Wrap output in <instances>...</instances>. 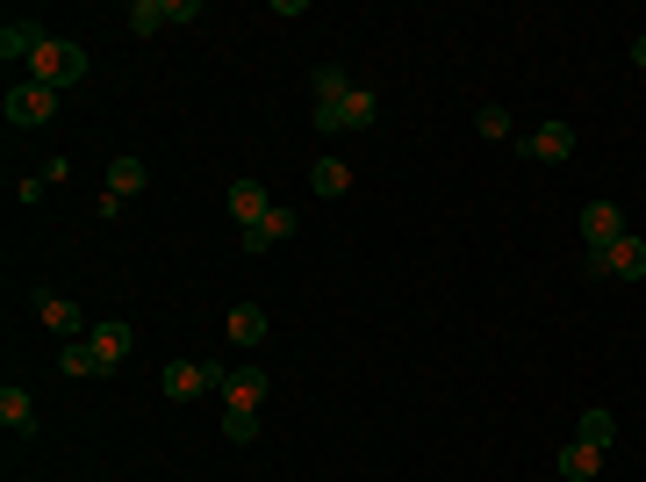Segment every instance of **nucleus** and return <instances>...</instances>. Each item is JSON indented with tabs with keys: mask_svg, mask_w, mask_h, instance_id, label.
<instances>
[{
	"mask_svg": "<svg viewBox=\"0 0 646 482\" xmlns=\"http://www.w3.org/2000/svg\"><path fill=\"white\" fill-rule=\"evenodd\" d=\"M561 475L567 482H596V475H604V446H561Z\"/></svg>",
	"mask_w": 646,
	"mask_h": 482,
	"instance_id": "nucleus-16",
	"label": "nucleus"
},
{
	"mask_svg": "<svg viewBox=\"0 0 646 482\" xmlns=\"http://www.w3.org/2000/svg\"><path fill=\"white\" fill-rule=\"evenodd\" d=\"M610 432H618V425H610V411H582V432H575V440L582 446H610Z\"/></svg>",
	"mask_w": 646,
	"mask_h": 482,
	"instance_id": "nucleus-22",
	"label": "nucleus"
},
{
	"mask_svg": "<svg viewBox=\"0 0 646 482\" xmlns=\"http://www.w3.org/2000/svg\"><path fill=\"white\" fill-rule=\"evenodd\" d=\"M266 217H273V194L259 188V180H238V188H230V223L252 231V223H266Z\"/></svg>",
	"mask_w": 646,
	"mask_h": 482,
	"instance_id": "nucleus-9",
	"label": "nucleus"
},
{
	"mask_svg": "<svg viewBox=\"0 0 646 482\" xmlns=\"http://www.w3.org/2000/svg\"><path fill=\"white\" fill-rule=\"evenodd\" d=\"M310 188H316V194H331V202H337V194L352 188V165H345V159H316V165H310Z\"/></svg>",
	"mask_w": 646,
	"mask_h": 482,
	"instance_id": "nucleus-19",
	"label": "nucleus"
},
{
	"mask_svg": "<svg viewBox=\"0 0 646 482\" xmlns=\"http://www.w3.org/2000/svg\"><path fill=\"white\" fill-rule=\"evenodd\" d=\"M633 66H639V72H646V37H639V43H633Z\"/></svg>",
	"mask_w": 646,
	"mask_h": 482,
	"instance_id": "nucleus-25",
	"label": "nucleus"
},
{
	"mask_svg": "<svg viewBox=\"0 0 646 482\" xmlns=\"http://www.w3.org/2000/svg\"><path fill=\"white\" fill-rule=\"evenodd\" d=\"M58 116V94L51 87H37V80H14L8 87V123L14 130H37V123H51Z\"/></svg>",
	"mask_w": 646,
	"mask_h": 482,
	"instance_id": "nucleus-3",
	"label": "nucleus"
},
{
	"mask_svg": "<svg viewBox=\"0 0 646 482\" xmlns=\"http://www.w3.org/2000/svg\"><path fill=\"white\" fill-rule=\"evenodd\" d=\"M223 374L230 368H209V360H173V368H165V396L194 403V396H209V389H223Z\"/></svg>",
	"mask_w": 646,
	"mask_h": 482,
	"instance_id": "nucleus-4",
	"label": "nucleus"
},
{
	"mask_svg": "<svg viewBox=\"0 0 646 482\" xmlns=\"http://www.w3.org/2000/svg\"><path fill=\"white\" fill-rule=\"evenodd\" d=\"M517 152L538 159V165H561L567 152H575V130H567V123H538L532 138H517Z\"/></svg>",
	"mask_w": 646,
	"mask_h": 482,
	"instance_id": "nucleus-8",
	"label": "nucleus"
},
{
	"mask_svg": "<svg viewBox=\"0 0 646 482\" xmlns=\"http://www.w3.org/2000/svg\"><path fill=\"white\" fill-rule=\"evenodd\" d=\"M108 194H115V202H122V194H144V165L115 159V165H108Z\"/></svg>",
	"mask_w": 646,
	"mask_h": 482,
	"instance_id": "nucleus-20",
	"label": "nucleus"
},
{
	"mask_svg": "<svg viewBox=\"0 0 646 482\" xmlns=\"http://www.w3.org/2000/svg\"><path fill=\"white\" fill-rule=\"evenodd\" d=\"M310 94H316V109H337V101L352 94V72L345 66H316L310 72Z\"/></svg>",
	"mask_w": 646,
	"mask_h": 482,
	"instance_id": "nucleus-17",
	"label": "nucleus"
},
{
	"mask_svg": "<svg viewBox=\"0 0 646 482\" xmlns=\"http://www.w3.org/2000/svg\"><path fill=\"white\" fill-rule=\"evenodd\" d=\"M474 130H482V138H511V109H496V101H488V109L474 116Z\"/></svg>",
	"mask_w": 646,
	"mask_h": 482,
	"instance_id": "nucleus-23",
	"label": "nucleus"
},
{
	"mask_svg": "<svg viewBox=\"0 0 646 482\" xmlns=\"http://www.w3.org/2000/svg\"><path fill=\"white\" fill-rule=\"evenodd\" d=\"M223 432H230L238 446H244V440H259V411H230V418H223Z\"/></svg>",
	"mask_w": 646,
	"mask_h": 482,
	"instance_id": "nucleus-24",
	"label": "nucleus"
},
{
	"mask_svg": "<svg viewBox=\"0 0 646 482\" xmlns=\"http://www.w3.org/2000/svg\"><path fill=\"white\" fill-rule=\"evenodd\" d=\"M87 345H94V353H101V368H108V374H115V368H122V360H130V345H137V331H130V324H122V318H94V324H87Z\"/></svg>",
	"mask_w": 646,
	"mask_h": 482,
	"instance_id": "nucleus-5",
	"label": "nucleus"
},
{
	"mask_svg": "<svg viewBox=\"0 0 646 482\" xmlns=\"http://www.w3.org/2000/svg\"><path fill=\"white\" fill-rule=\"evenodd\" d=\"M223 331H230L238 345H259V339H266V310H259V303H238V310L223 318Z\"/></svg>",
	"mask_w": 646,
	"mask_h": 482,
	"instance_id": "nucleus-18",
	"label": "nucleus"
},
{
	"mask_svg": "<svg viewBox=\"0 0 646 482\" xmlns=\"http://www.w3.org/2000/svg\"><path fill=\"white\" fill-rule=\"evenodd\" d=\"M287 238H295V209H281V202H273V217L244 231V252H273V245H287Z\"/></svg>",
	"mask_w": 646,
	"mask_h": 482,
	"instance_id": "nucleus-11",
	"label": "nucleus"
},
{
	"mask_svg": "<svg viewBox=\"0 0 646 482\" xmlns=\"http://www.w3.org/2000/svg\"><path fill=\"white\" fill-rule=\"evenodd\" d=\"M0 425L14 432V440H29V432H37V403H29V389H0Z\"/></svg>",
	"mask_w": 646,
	"mask_h": 482,
	"instance_id": "nucleus-13",
	"label": "nucleus"
},
{
	"mask_svg": "<svg viewBox=\"0 0 646 482\" xmlns=\"http://www.w3.org/2000/svg\"><path fill=\"white\" fill-rule=\"evenodd\" d=\"M618 238H625V209L618 202H589V209H582V245H589V252L618 245Z\"/></svg>",
	"mask_w": 646,
	"mask_h": 482,
	"instance_id": "nucleus-7",
	"label": "nucleus"
},
{
	"mask_svg": "<svg viewBox=\"0 0 646 482\" xmlns=\"http://www.w3.org/2000/svg\"><path fill=\"white\" fill-rule=\"evenodd\" d=\"M58 368H65V374H108V368H101V353H94L87 339H65V360H58Z\"/></svg>",
	"mask_w": 646,
	"mask_h": 482,
	"instance_id": "nucleus-21",
	"label": "nucleus"
},
{
	"mask_svg": "<svg viewBox=\"0 0 646 482\" xmlns=\"http://www.w3.org/2000/svg\"><path fill=\"white\" fill-rule=\"evenodd\" d=\"M29 80L51 87V94H65L72 80H87V51H80V43H65V37H43V51L29 58Z\"/></svg>",
	"mask_w": 646,
	"mask_h": 482,
	"instance_id": "nucleus-1",
	"label": "nucleus"
},
{
	"mask_svg": "<svg viewBox=\"0 0 646 482\" xmlns=\"http://www.w3.org/2000/svg\"><path fill=\"white\" fill-rule=\"evenodd\" d=\"M37 318L58 331V339H87V310H72L65 295H37Z\"/></svg>",
	"mask_w": 646,
	"mask_h": 482,
	"instance_id": "nucleus-12",
	"label": "nucleus"
},
{
	"mask_svg": "<svg viewBox=\"0 0 646 482\" xmlns=\"http://www.w3.org/2000/svg\"><path fill=\"white\" fill-rule=\"evenodd\" d=\"M194 0H137L130 8V37H151V29H165V22H194Z\"/></svg>",
	"mask_w": 646,
	"mask_h": 482,
	"instance_id": "nucleus-6",
	"label": "nucleus"
},
{
	"mask_svg": "<svg viewBox=\"0 0 646 482\" xmlns=\"http://www.w3.org/2000/svg\"><path fill=\"white\" fill-rule=\"evenodd\" d=\"M604 252H610V281H639V274H646V238L625 231L618 245H604Z\"/></svg>",
	"mask_w": 646,
	"mask_h": 482,
	"instance_id": "nucleus-15",
	"label": "nucleus"
},
{
	"mask_svg": "<svg viewBox=\"0 0 646 482\" xmlns=\"http://www.w3.org/2000/svg\"><path fill=\"white\" fill-rule=\"evenodd\" d=\"M223 403H230V411H259V403H266V374H259V368H230L223 374Z\"/></svg>",
	"mask_w": 646,
	"mask_h": 482,
	"instance_id": "nucleus-10",
	"label": "nucleus"
},
{
	"mask_svg": "<svg viewBox=\"0 0 646 482\" xmlns=\"http://www.w3.org/2000/svg\"><path fill=\"white\" fill-rule=\"evenodd\" d=\"M37 51H43V29L37 22H0V58H8V66H14V58L29 66Z\"/></svg>",
	"mask_w": 646,
	"mask_h": 482,
	"instance_id": "nucleus-14",
	"label": "nucleus"
},
{
	"mask_svg": "<svg viewBox=\"0 0 646 482\" xmlns=\"http://www.w3.org/2000/svg\"><path fill=\"white\" fill-rule=\"evenodd\" d=\"M374 116H381V101L366 94V87H352L337 109H310V123L323 130V138H337V130H374Z\"/></svg>",
	"mask_w": 646,
	"mask_h": 482,
	"instance_id": "nucleus-2",
	"label": "nucleus"
}]
</instances>
